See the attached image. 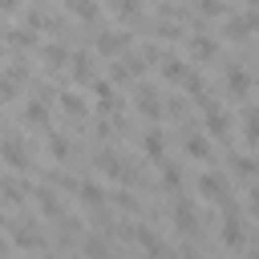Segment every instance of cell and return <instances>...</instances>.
<instances>
[{"instance_id":"6da1fadb","label":"cell","mask_w":259,"mask_h":259,"mask_svg":"<svg viewBox=\"0 0 259 259\" xmlns=\"http://www.w3.org/2000/svg\"><path fill=\"white\" fill-rule=\"evenodd\" d=\"M0 162H4L8 170H16V174H24V170H32V154H28V146H24V138H16V134H8V138H0Z\"/></svg>"},{"instance_id":"7a4b0ae2","label":"cell","mask_w":259,"mask_h":259,"mask_svg":"<svg viewBox=\"0 0 259 259\" xmlns=\"http://www.w3.org/2000/svg\"><path fill=\"white\" fill-rule=\"evenodd\" d=\"M134 109H138L150 125H158V121L166 117V101H162V93H158L154 85H138V93H134Z\"/></svg>"},{"instance_id":"3957f363","label":"cell","mask_w":259,"mask_h":259,"mask_svg":"<svg viewBox=\"0 0 259 259\" xmlns=\"http://www.w3.org/2000/svg\"><path fill=\"white\" fill-rule=\"evenodd\" d=\"M198 109H202V130H206L210 138H227V134H231V113H227V105H219V101L210 97V101H202Z\"/></svg>"},{"instance_id":"277c9868","label":"cell","mask_w":259,"mask_h":259,"mask_svg":"<svg viewBox=\"0 0 259 259\" xmlns=\"http://www.w3.org/2000/svg\"><path fill=\"white\" fill-rule=\"evenodd\" d=\"M194 190H198V198H202V202H227V174L206 170V174H198V178H194Z\"/></svg>"},{"instance_id":"5b68a950","label":"cell","mask_w":259,"mask_h":259,"mask_svg":"<svg viewBox=\"0 0 259 259\" xmlns=\"http://www.w3.org/2000/svg\"><path fill=\"white\" fill-rule=\"evenodd\" d=\"M134 243L146 251V259H170V247L162 243V235L146 223H134Z\"/></svg>"},{"instance_id":"8992f818","label":"cell","mask_w":259,"mask_h":259,"mask_svg":"<svg viewBox=\"0 0 259 259\" xmlns=\"http://www.w3.org/2000/svg\"><path fill=\"white\" fill-rule=\"evenodd\" d=\"M93 166H97V174H105L109 182H130V166H125L113 150H97V154H93Z\"/></svg>"},{"instance_id":"52a82bcc","label":"cell","mask_w":259,"mask_h":259,"mask_svg":"<svg viewBox=\"0 0 259 259\" xmlns=\"http://www.w3.org/2000/svg\"><path fill=\"white\" fill-rule=\"evenodd\" d=\"M8 243H12L16 251H36V247H40V231H36V223H32V219L12 223V227H8Z\"/></svg>"},{"instance_id":"ba28073f","label":"cell","mask_w":259,"mask_h":259,"mask_svg":"<svg viewBox=\"0 0 259 259\" xmlns=\"http://www.w3.org/2000/svg\"><path fill=\"white\" fill-rule=\"evenodd\" d=\"M170 214H174V227H178L182 235L198 231V214H194V202H190L186 194H174V198H170Z\"/></svg>"},{"instance_id":"9c48e42d","label":"cell","mask_w":259,"mask_h":259,"mask_svg":"<svg viewBox=\"0 0 259 259\" xmlns=\"http://www.w3.org/2000/svg\"><path fill=\"white\" fill-rule=\"evenodd\" d=\"M223 243H227L231 251H243V243H247V231H243V223H239V214H235V202H227V219H223Z\"/></svg>"},{"instance_id":"30bf717a","label":"cell","mask_w":259,"mask_h":259,"mask_svg":"<svg viewBox=\"0 0 259 259\" xmlns=\"http://www.w3.org/2000/svg\"><path fill=\"white\" fill-rule=\"evenodd\" d=\"M186 49H190V57H194V61H202V65L219 57V40H214L210 32H202V28H198V32L186 40Z\"/></svg>"},{"instance_id":"8fae6325","label":"cell","mask_w":259,"mask_h":259,"mask_svg":"<svg viewBox=\"0 0 259 259\" xmlns=\"http://www.w3.org/2000/svg\"><path fill=\"white\" fill-rule=\"evenodd\" d=\"M130 45V32H101L93 45V57H121Z\"/></svg>"},{"instance_id":"7c38bea8","label":"cell","mask_w":259,"mask_h":259,"mask_svg":"<svg viewBox=\"0 0 259 259\" xmlns=\"http://www.w3.org/2000/svg\"><path fill=\"white\" fill-rule=\"evenodd\" d=\"M142 154H146L150 162H158V166L166 162V134H162L158 125H150V130L142 134Z\"/></svg>"},{"instance_id":"4fadbf2b","label":"cell","mask_w":259,"mask_h":259,"mask_svg":"<svg viewBox=\"0 0 259 259\" xmlns=\"http://www.w3.org/2000/svg\"><path fill=\"white\" fill-rule=\"evenodd\" d=\"M32 198H36V210H40L45 219H65V206H61V198H57L53 186H36Z\"/></svg>"},{"instance_id":"5bb4252c","label":"cell","mask_w":259,"mask_h":259,"mask_svg":"<svg viewBox=\"0 0 259 259\" xmlns=\"http://www.w3.org/2000/svg\"><path fill=\"white\" fill-rule=\"evenodd\" d=\"M69 73H73V81H81V85H89L97 73H93V49H81V53H73L69 57Z\"/></svg>"},{"instance_id":"9a60e30c","label":"cell","mask_w":259,"mask_h":259,"mask_svg":"<svg viewBox=\"0 0 259 259\" xmlns=\"http://www.w3.org/2000/svg\"><path fill=\"white\" fill-rule=\"evenodd\" d=\"M89 93H93V101H97L101 109H109V113H113V109H121V105H117V93H113V81H109V77H93V81H89Z\"/></svg>"},{"instance_id":"2e32d148","label":"cell","mask_w":259,"mask_h":259,"mask_svg":"<svg viewBox=\"0 0 259 259\" xmlns=\"http://www.w3.org/2000/svg\"><path fill=\"white\" fill-rule=\"evenodd\" d=\"M251 85H255V81H251V73H247V69H239V65H231V69H227V93H231L235 101H243V97L251 93Z\"/></svg>"},{"instance_id":"e0dca14e","label":"cell","mask_w":259,"mask_h":259,"mask_svg":"<svg viewBox=\"0 0 259 259\" xmlns=\"http://www.w3.org/2000/svg\"><path fill=\"white\" fill-rule=\"evenodd\" d=\"M24 125L49 134V105H45V97H28V105H24Z\"/></svg>"},{"instance_id":"ac0fdd59","label":"cell","mask_w":259,"mask_h":259,"mask_svg":"<svg viewBox=\"0 0 259 259\" xmlns=\"http://www.w3.org/2000/svg\"><path fill=\"white\" fill-rule=\"evenodd\" d=\"M182 150H186V158H194V162H210L214 158V150H210V138L206 134H186V142H182Z\"/></svg>"},{"instance_id":"d6986e66","label":"cell","mask_w":259,"mask_h":259,"mask_svg":"<svg viewBox=\"0 0 259 259\" xmlns=\"http://www.w3.org/2000/svg\"><path fill=\"white\" fill-rule=\"evenodd\" d=\"M36 49H40L45 69H65V65H69V49H65V40H49V45H36Z\"/></svg>"},{"instance_id":"ffe728a7","label":"cell","mask_w":259,"mask_h":259,"mask_svg":"<svg viewBox=\"0 0 259 259\" xmlns=\"http://www.w3.org/2000/svg\"><path fill=\"white\" fill-rule=\"evenodd\" d=\"M57 101H61V113H69V117H89V101H85L77 89H61Z\"/></svg>"},{"instance_id":"44dd1931","label":"cell","mask_w":259,"mask_h":259,"mask_svg":"<svg viewBox=\"0 0 259 259\" xmlns=\"http://www.w3.org/2000/svg\"><path fill=\"white\" fill-rule=\"evenodd\" d=\"M105 194H109V190H105L101 182H81V186H77V202L89 206V210H101V206H105Z\"/></svg>"},{"instance_id":"7402d4cb","label":"cell","mask_w":259,"mask_h":259,"mask_svg":"<svg viewBox=\"0 0 259 259\" xmlns=\"http://www.w3.org/2000/svg\"><path fill=\"white\" fill-rule=\"evenodd\" d=\"M158 73H162L170 85H182L190 69H186V61H178V57H162V61H158Z\"/></svg>"},{"instance_id":"603a6c76","label":"cell","mask_w":259,"mask_h":259,"mask_svg":"<svg viewBox=\"0 0 259 259\" xmlns=\"http://www.w3.org/2000/svg\"><path fill=\"white\" fill-rule=\"evenodd\" d=\"M0 32H4V40H8L16 53H24V49H36V32H28V28H16V24H12V28H0Z\"/></svg>"},{"instance_id":"cb8c5ba5","label":"cell","mask_w":259,"mask_h":259,"mask_svg":"<svg viewBox=\"0 0 259 259\" xmlns=\"http://www.w3.org/2000/svg\"><path fill=\"white\" fill-rule=\"evenodd\" d=\"M0 202L4 206H20L24 202V182H16V178H0Z\"/></svg>"},{"instance_id":"d4e9b609","label":"cell","mask_w":259,"mask_h":259,"mask_svg":"<svg viewBox=\"0 0 259 259\" xmlns=\"http://www.w3.org/2000/svg\"><path fill=\"white\" fill-rule=\"evenodd\" d=\"M162 186H166L170 198L182 194V166H178V162H162Z\"/></svg>"},{"instance_id":"484cf974","label":"cell","mask_w":259,"mask_h":259,"mask_svg":"<svg viewBox=\"0 0 259 259\" xmlns=\"http://www.w3.org/2000/svg\"><path fill=\"white\" fill-rule=\"evenodd\" d=\"M65 8H69L73 20H81V24H93V20H97V0H65Z\"/></svg>"},{"instance_id":"4316f807","label":"cell","mask_w":259,"mask_h":259,"mask_svg":"<svg viewBox=\"0 0 259 259\" xmlns=\"http://www.w3.org/2000/svg\"><path fill=\"white\" fill-rule=\"evenodd\" d=\"M45 146H49L53 162H65V158H69V150H73V146H69V138H65V134H57V130H49V134H45Z\"/></svg>"},{"instance_id":"83f0119b","label":"cell","mask_w":259,"mask_h":259,"mask_svg":"<svg viewBox=\"0 0 259 259\" xmlns=\"http://www.w3.org/2000/svg\"><path fill=\"white\" fill-rule=\"evenodd\" d=\"M243 138H247V146H259V109L255 105L243 113Z\"/></svg>"},{"instance_id":"f1b7e54d","label":"cell","mask_w":259,"mask_h":259,"mask_svg":"<svg viewBox=\"0 0 259 259\" xmlns=\"http://www.w3.org/2000/svg\"><path fill=\"white\" fill-rule=\"evenodd\" d=\"M109 8H113L121 20H138V16H142V0H109Z\"/></svg>"},{"instance_id":"f546056e","label":"cell","mask_w":259,"mask_h":259,"mask_svg":"<svg viewBox=\"0 0 259 259\" xmlns=\"http://www.w3.org/2000/svg\"><path fill=\"white\" fill-rule=\"evenodd\" d=\"M154 36L166 40V45H174V40H182V28H178L174 20H158V24H154Z\"/></svg>"},{"instance_id":"4dcf8cb0","label":"cell","mask_w":259,"mask_h":259,"mask_svg":"<svg viewBox=\"0 0 259 259\" xmlns=\"http://www.w3.org/2000/svg\"><path fill=\"white\" fill-rule=\"evenodd\" d=\"M194 8H198L202 16H210V20L227 16V4H223V0H194Z\"/></svg>"},{"instance_id":"1f68e13d","label":"cell","mask_w":259,"mask_h":259,"mask_svg":"<svg viewBox=\"0 0 259 259\" xmlns=\"http://www.w3.org/2000/svg\"><path fill=\"white\" fill-rule=\"evenodd\" d=\"M231 162H235V174H239V178H255V158L239 154V158H231Z\"/></svg>"},{"instance_id":"d6a6232c","label":"cell","mask_w":259,"mask_h":259,"mask_svg":"<svg viewBox=\"0 0 259 259\" xmlns=\"http://www.w3.org/2000/svg\"><path fill=\"white\" fill-rule=\"evenodd\" d=\"M16 89H20V85H16L8 73H0V105H8V101L16 97Z\"/></svg>"},{"instance_id":"836d02e7","label":"cell","mask_w":259,"mask_h":259,"mask_svg":"<svg viewBox=\"0 0 259 259\" xmlns=\"http://www.w3.org/2000/svg\"><path fill=\"white\" fill-rule=\"evenodd\" d=\"M16 4L20 0H0V12H16Z\"/></svg>"},{"instance_id":"e575fe53","label":"cell","mask_w":259,"mask_h":259,"mask_svg":"<svg viewBox=\"0 0 259 259\" xmlns=\"http://www.w3.org/2000/svg\"><path fill=\"white\" fill-rule=\"evenodd\" d=\"M8 227H12V223H8V210L0 206V231H8Z\"/></svg>"},{"instance_id":"d590c367","label":"cell","mask_w":259,"mask_h":259,"mask_svg":"<svg viewBox=\"0 0 259 259\" xmlns=\"http://www.w3.org/2000/svg\"><path fill=\"white\" fill-rule=\"evenodd\" d=\"M178 255H182V259H202V255H198V251H190V247H182Z\"/></svg>"},{"instance_id":"8d00e7d4","label":"cell","mask_w":259,"mask_h":259,"mask_svg":"<svg viewBox=\"0 0 259 259\" xmlns=\"http://www.w3.org/2000/svg\"><path fill=\"white\" fill-rule=\"evenodd\" d=\"M243 4H247V8H259V0H243Z\"/></svg>"},{"instance_id":"74e56055","label":"cell","mask_w":259,"mask_h":259,"mask_svg":"<svg viewBox=\"0 0 259 259\" xmlns=\"http://www.w3.org/2000/svg\"><path fill=\"white\" fill-rule=\"evenodd\" d=\"M36 4H49V0H32V8H36Z\"/></svg>"},{"instance_id":"f35d334b","label":"cell","mask_w":259,"mask_h":259,"mask_svg":"<svg viewBox=\"0 0 259 259\" xmlns=\"http://www.w3.org/2000/svg\"><path fill=\"white\" fill-rule=\"evenodd\" d=\"M255 174H259V158H255Z\"/></svg>"},{"instance_id":"ab89813d","label":"cell","mask_w":259,"mask_h":259,"mask_svg":"<svg viewBox=\"0 0 259 259\" xmlns=\"http://www.w3.org/2000/svg\"><path fill=\"white\" fill-rule=\"evenodd\" d=\"M255 32H259V16H255Z\"/></svg>"}]
</instances>
